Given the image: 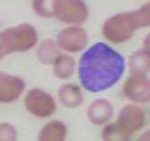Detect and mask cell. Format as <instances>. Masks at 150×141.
Instances as JSON below:
<instances>
[{
	"label": "cell",
	"instance_id": "obj_1",
	"mask_svg": "<svg viewBox=\"0 0 150 141\" xmlns=\"http://www.w3.org/2000/svg\"><path fill=\"white\" fill-rule=\"evenodd\" d=\"M125 58L110 43H94L83 49L81 61L76 63L79 85L85 92L99 94L114 87L123 79Z\"/></svg>",
	"mask_w": 150,
	"mask_h": 141
},
{
	"label": "cell",
	"instance_id": "obj_2",
	"mask_svg": "<svg viewBox=\"0 0 150 141\" xmlns=\"http://www.w3.org/2000/svg\"><path fill=\"white\" fill-rule=\"evenodd\" d=\"M137 29H139V25H137L134 11H121V13L110 16V18L103 23L101 34H103V38H105V43L123 45V43H128V40L134 36Z\"/></svg>",
	"mask_w": 150,
	"mask_h": 141
},
{
	"label": "cell",
	"instance_id": "obj_3",
	"mask_svg": "<svg viewBox=\"0 0 150 141\" xmlns=\"http://www.w3.org/2000/svg\"><path fill=\"white\" fill-rule=\"evenodd\" d=\"M0 43L5 54H18V52H29L38 45V31L34 25L23 23L16 27H7L0 31Z\"/></svg>",
	"mask_w": 150,
	"mask_h": 141
},
{
	"label": "cell",
	"instance_id": "obj_4",
	"mask_svg": "<svg viewBox=\"0 0 150 141\" xmlns=\"http://www.w3.org/2000/svg\"><path fill=\"white\" fill-rule=\"evenodd\" d=\"M23 105H25V110L29 112L31 117L50 119L56 112V96H52L47 90L34 87V90H27L23 94Z\"/></svg>",
	"mask_w": 150,
	"mask_h": 141
},
{
	"label": "cell",
	"instance_id": "obj_5",
	"mask_svg": "<svg viewBox=\"0 0 150 141\" xmlns=\"http://www.w3.org/2000/svg\"><path fill=\"white\" fill-rule=\"evenodd\" d=\"M54 18L65 25H83L90 18L85 0H54Z\"/></svg>",
	"mask_w": 150,
	"mask_h": 141
},
{
	"label": "cell",
	"instance_id": "obj_6",
	"mask_svg": "<svg viewBox=\"0 0 150 141\" xmlns=\"http://www.w3.org/2000/svg\"><path fill=\"white\" fill-rule=\"evenodd\" d=\"M56 45L61 47V52L65 54H79L83 49L88 47V31L83 29V25H67V27H63L61 31L56 34Z\"/></svg>",
	"mask_w": 150,
	"mask_h": 141
},
{
	"label": "cell",
	"instance_id": "obj_7",
	"mask_svg": "<svg viewBox=\"0 0 150 141\" xmlns=\"http://www.w3.org/2000/svg\"><path fill=\"white\" fill-rule=\"evenodd\" d=\"M123 96L130 103H137V105L150 103V79H148V74H130L123 81Z\"/></svg>",
	"mask_w": 150,
	"mask_h": 141
},
{
	"label": "cell",
	"instance_id": "obj_8",
	"mask_svg": "<svg viewBox=\"0 0 150 141\" xmlns=\"http://www.w3.org/2000/svg\"><path fill=\"white\" fill-rule=\"evenodd\" d=\"M117 121H119L130 135L141 132L144 125H146V110L141 108V105H137V103H128V105H123V108L119 110Z\"/></svg>",
	"mask_w": 150,
	"mask_h": 141
},
{
	"label": "cell",
	"instance_id": "obj_9",
	"mask_svg": "<svg viewBox=\"0 0 150 141\" xmlns=\"http://www.w3.org/2000/svg\"><path fill=\"white\" fill-rule=\"evenodd\" d=\"M25 94V81L20 76L0 72V103H16Z\"/></svg>",
	"mask_w": 150,
	"mask_h": 141
},
{
	"label": "cell",
	"instance_id": "obj_10",
	"mask_svg": "<svg viewBox=\"0 0 150 141\" xmlns=\"http://www.w3.org/2000/svg\"><path fill=\"white\" fill-rule=\"evenodd\" d=\"M114 108L108 98H94L88 108V121L94 125H105L108 121H112Z\"/></svg>",
	"mask_w": 150,
	"mask_h": 141
},
{
	"label": "cell",
	"instance_id": "obj_11",
	"mask_svg": "<svg viewBox=\"0 0 150 141\" xmlns=\"http://www.w3.org/2000/svg\"><path fill=\"white\" fill-rule=\"evenodd\" d=\"M56 103L63 108H79L83 103V87L76 83H63L56 92Z\"/></svg>",
	"mask_w": 150,
	"mask_h": 141
},
{
	"label": "cell",
	"instance_id": "obj_12",
	"mask_svg": "<svg viewBox=\"0 0 150 141\" xmlns=\"http://www.w3.org/2000/svg\"><path fill=\"white\" fill-rule=\"evenodd\" d=\"M52 69H54V76L61 81H67L72 79L76 74V58L72 54H65V52H61L58 54V58L54 63H52Z\"/></svg>",
	"mask_w": 150,
	"mask_h": 141
},
{
	"label": "cell",
	"instance_id": "obj_13",
	"mask_svg": "<svg viewBox=\"0 0 150 141\" xmlns=\"http://www.w3.org/2000/svg\"><path fill=\"white\" fill-rule=\"evenodd\" d=\"M38 141H67V123L58 119L45 123L38 132Z\"/></svg>",
	"mask_w": 150,
	"mask_h": 141
},
{
	"label": "cell",
	"instance_id": "obj_14",
	"mask_svg": "<svg viewBox=\"0 0 150 141\" xmlns=\"http://www.w3.org/2000/svg\"><path fill=\"white\" fill-rule=\"evenodd\" d=\"M58 54H61V47L56 45L54 38L38 40V45H36V58H38V63H43V65H52V63L58 58Z\"/></svg>",
	"mask_w": 150,
	"mask_h": 141
},
{
	"label": "cell",
	"instance_id": "obj_15",
	"mask_svg": "<svg viewBox=\"0 0 150 141\" xmlns=\"http://www.w3.org/2000/svg\"><path fill=\"white\" fill-rule=\"evenodd\" d=\"M101 139H103V141H130L132 135L121 125L119 121H108L105 125H103Z\"/></svg>",
	"mask_w": 150,
	"mask_h": 141
},
{
	"label": "cell",
	"instance_id": "obj_16",
	"mask_svg": "<svg viewBox=\"0 0 150 141\" xmlns=\"http://www.w3.org/2000/svg\"><path fill=\"white\" fill-rule=\"evenodd\" d=\"M125 65L130 67V74H148L150 72V56L144 49H137L134 54L125 61Z\"/></svg>",
	"mask_w": 150,
	"mask_h": 141
},
{
	"label": "cell",
	"instance_id": "obj_17",
	"mask_svg": "<svg viewBox=\"0 0 150 141\" xmlns=\"http://www.w3.org/2000/svg\"><path fill=\"white\" fill-rule=\"evenodd\" d=\"M31 7L40 18H54V0H31Z\"/></svg>",
	"mask_w": 150,
	"mask_h": 141
},
{
	"label": "cell",
	"instance_id": "obj_18",
	"mask_svg": "<svg viewBox=\"0 0 150 141\" xmlns=\"http://www.w3.org/2000/svg\"><path fill=\"white\" fill-rule=\"evenodd\" d=\"M134 16H137L139 29H141V27H150V0H146L144 5L139 7L137 11H134Z\"/></svg>",
	"mask_w": 150,
	"mask_h": 141
},
{
	"label": "cell",
	"instance_id": "obj_19",
	"mask_svg": "<svg viewBox=\"0 0 150 141\" xmlns=\"http://www.w3.org/2000/svg\"><path fill=\"white\" fill-rule=\"evenodd\" d=\"M0 141H18V130L16 125L7 121H0Z\"/></svg>",
	"mask_w": 150,
	"mask_h": 141
},
{
	"label": "cell",
	"instance_id": "obj_20",
	"mask_svg": "<svg viewBox=\"0 0 150 141\" xmlns=\"http://www.w3.org/2000/svg\"><path fill=\"white\" fill-rule=\"evenodd\" d=\"M141 49H144L146 54H148V56H150V34H148V36H146V38H144V45H141Z\"/></svg>",
	"mask_w": 150,
	"mask_h": 141
},
{
	"label": "cell",
	"instance_id": "obj_21",
	"mask_svg": "<svg viewBox=\"0 0 150 141\" xmlns=\"http://www.w3.org/2000/svg\"><path fill=\"white\" fill-rule=\"evenodd\" d=\"M137 141H150V130H146V132H141Z\"/></svg>",
	"mask_w": 150,
	"mask_h": 141
},
{
	"label": "cell",
	"instance_id": "obj_22",
	"mask_svg": "<svg viewBox=\"0 0 150 141\" xmlns=\"http://www.w3.org/2000/svg\"><path fill=\"white\" fill-rule=\"evenodd\" d=\"M5 56H7V54H5V49H2V43H0V61H2Z\"/></svg>",
	"mask_w": 150,
	"mask_h": 141
}]
</instances>
